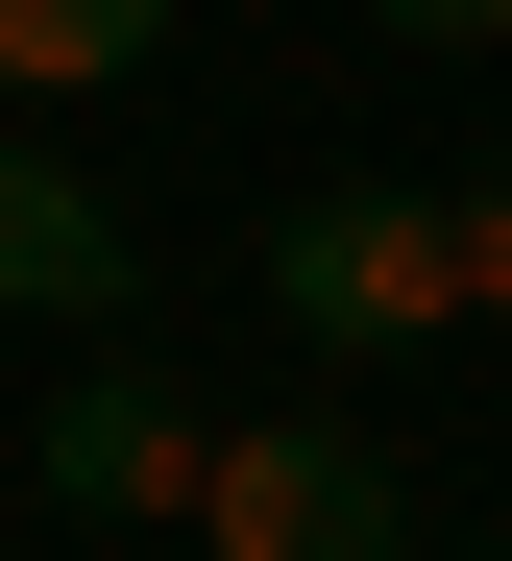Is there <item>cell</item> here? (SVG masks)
Segmentation results:
<instances>
[{
    "label": "cell",
    "instance_id": "7",
    "mask_svg": "<svg viewBox=\"0 0 512 561\" xmlns=\"http://www.w3.org/2000/svg\"><path fill=\"white\" fill-rule=\"evenodd\" d=\"M464 268H488V318H512V171H488V196H464Z\"/></svg>",
    "mask_w": 512,
    "mask_h": 561
},
{
    "label": "cell",
    "instance_id": "3",
    "mask_svg": "<svg viewBox=\"0 0 512 561\" xmlns=\"http://www.w3.org/2000/svg\"><path fill=\"white\" fill-rule=\"evenodd\" d=\"M0 318H73V342L147 318V220L98 196L73 147H0Z\"/></svg>",
    "mask_w": 512,
    "mask_h": 561
},
{
    "label": "cell",
    "instance_id": "5",
    "mask_svg": "<svg viewBox=\"0 0 512 561\" xmlns=\"http://www.w3.org/2000/svg\"><path fill=\"white\" fill-rule=\"evenodd\" d=\"M171 49V0H0V99H123Z\"/></svg>",
    "mask_w": 512,
    "mask_h": 561
},
{
    "label": "cell",
    "instance_id": "6",
    "mask_svg": "<svg viewBox=\"0 0 512 561\" xmlns=\"http://www.w3.org/2000/svg\"><path fill=\"white\" fill-rule=\"evenodd\" d=\"M366 25H416V49H512V0H366Z\"/></svg>",
    "mask_w": 512,
    "mask_h": 561
},
{
    "label": "cell",
    "instance_id": "2",
    "mask_svg": "<svg viewBox=\"0 0 512 561\" xmlns=\"http://www.w3.org/2000/svg\"><path fill=\"white\" fill-rule=\"evenodd\" d=\"M195 537L220 561H416V489H390L366 415H244L195 463Z\"/></svg>",
    "mask_w": 512,
    "mask_h": 561
},
{
    "label": "cell",
    "instance_id": "1",
    "mask_svg": "<svg viewBox=\"0 0 512 561\" xmlns=\"http://www.w3.org/2000/svg\"><path fill=\"white\" fill-rule=\"evenodd\" d=\"M269 318H293V342H342V366H390V342L488 318L464 196H416V171H342V196H293V220H269Z\"/></svg>",
    "mask_w": 512,
    "mask_h": 561
},
{
    "label": "cell",
    "instance_id": "4",
    "mask_svg": "<svg viewBox=\"0 0 512 561\" xmlns=\"http://www.w3.org/2000/svg\"><path fill=\"white\" fill-rule=\"evenodd\" d=\"M195 463H220V439H195L171 366H73L49 439H25V489H49V513H195Z\"/></svg>",
    "mask_w": 512,
    "mask_h": 561
},
{
    "label": "cell",
    "instance_id": "8",
    "mask_svg": "<svg viewBox=\"0 0 512 561\" xmlns=\"http://www.w3.org/2000/svg\"><path fill=\"white\" fill-rule=\"evenodd\" d=\"M488 561H512V537H488Z\"/></svg>",
    "mask_w": 512,
    "mask_h": 561
}]
</instances>
